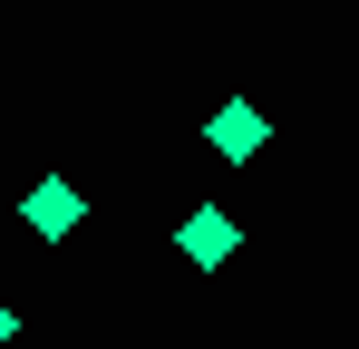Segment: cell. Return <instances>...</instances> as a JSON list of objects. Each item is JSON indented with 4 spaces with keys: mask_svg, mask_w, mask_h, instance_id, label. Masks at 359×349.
<instances>
[{
    "mask_svg": "<svg viewBox=\"0 0 359 349\" xmlns=\"http://www.w3.org/2000/svg\"><path fill=\"white\" fill-rule=\"evenodd\" d=\"M175 252L194 262V272H224V262L243 252V224L224 214V204H194V214H184V233H175Z\"/></svg>",
    "mask_w": 359,
    "mask_h": 349,
    "instance_id": "cell-3",
    "label": "cell"
},
{
    "mask_svg": "<svg viewBox=\"0 0 359 349\" xmlns=\"http://www.w3.org/2000/svg\"><path fill=\"white\" fill-rule=\"evenodd\" d=\"M204 146H214L224 165H262V146H272V116L252 107V97H224V107L204 116Z\"/></svg>",
    "mask_w": 359,
    "mask_h": 349,
    "instance_id": "cell-1",
    "label": "cell"
},
{
    "mask_svg": "<svg viewBox=\"0 0 359 349\" xmlns=\"http://www.w3.org/2000/svg\"><path fill=\"white\" fill-rule=\"evenodd\" d=\"M10 340H20V310H10V301H0V349H10Z\"/></svg>",
    "mask_w": 359,
    "mask_h": 349,
    "instance_id": "cell-4",
    "label": "cell"
},
{
    "mask_svg": "<svg viewBox=\"0 0 359 349\" xmlns=\"http://www.w3.org/2000/svg\"><path fill=\"white\" fill-rule=\"evenodd\" d=\"M20 224L39 233V242H68V233L88 224V194H78V184H68V174H39V184H29V194H20Z\"/></svg>",
    "mask_w": 359,
    "mask_h": 349,
    "instance_id": "cell-2",
    "label": "cell"
}]
</instances>
